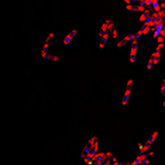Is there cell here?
<instances>
[{
	"label": "cell",
	"mask_w": 165,
	"mask_h": 165,
	"mask_svg": "<svg viewBox=\"0 0 165 165\" xmlns=\"http://www.w3.org/2000/svg\"><path fill=\"white\" fill-rule=\"evenodd\" d=\"M152 56H153V63L155 65H157L158 62H159V59H161V51H156V52H153L152 53Z\"/></svg>",
	"instance_id": "9c48e42d"
},
{
	"label": "cell",
	"mask_w": 165,
	"mask_h": 165,
	"mask_svg": "<svg viewBox=\"0 0 165 165\" xmlns=\"http://www.w3.org/2000/svg\"><path fill=\"white\" fill-rule=\"evenodd\" d=\"M163 83H164V84H165V80H163Z\"/></svg>",
	"instance_id": "4dcf8cb0"
},
{
	"label": "cell",
	"mask_w": 165,
	"mask_h": 165,
	"mask_svg": "<svg viewBox=\"0 0 165 165\" xmlns=\"http://www.w3.org/2000/svg\"><path fill=\"white\" fill-rule=\"evenodd\" d=\"M152 11H153V12H156V13H158L159 11H162V10H161V6H159V2L152 4Z\"/></svg>",
	"instance_id": "5bb4252c"
},
{
	"label": "cell",
	"mask_w": 165,
	"mask_h": 165,
	"mask_svg": "<svg viewBox=\"0 0 165 165\" xmlns=\"http://www.w3.org/2000/svg\"><path fill=\"white\" fill-rule=\"evenodd\" d=\"M163 47H164V42H162V43H157V48H156V51H162Z\"/></svg>",
	"instance_id": "7402d4cb"
},
{
	"label": "cell",
	"mask_w": 165,
	"mask_h": 165,
	"mask_svg": "<svg viewBox=\"0 0 165 165\" xmlns=\"http://www.w3.org/2000/svg\"><path fill=\"white\" fill-rule=\"evenodd\" d=\"M158 18H162V19H165V10H162L158 12Z\"/></svg>",
	"instance_id": "ffe728a7"
},
{
	"label": "cell",
	"mask_w": 165,
	"mask_h": 165,
	"mask_svg": "<svg viewBox=\"0 0 165 165\" xmlns=\"http://www.w3.org/2000/svg\"><path fill=\"white\" fill-rule=\"evenodd\" d=\"M159 6H161V10H165V1L159 2Z\"/></svg>",
	"instance_id": "83f0119b"
},
{
	"label": "cell",
	"mask_w": 165,
	"mask_h": 165,
	"mask_svg": "<svg viewBox=\"0 0 165 165\" xmlns=\"http://www.w3.org/2000/svg\"><path fill=\"white\" fill-rule=\"evenodd\" d=\"M140 29H142V32H143V35H146V34L150 32V29H151V28L149 27V26H146V25L144 24V25L140 27Z\"/></svg>",
	"instance_id": "9a60e30c"
},
{
	"label": "cell",
	"mask_w": 165,
	"mask_h": 165,
	"mask_svg": "<svg viewBox=\"0 0 165 165\" xmlns=\"http://www.w3.org/2000/svg\"><path fill=\"white\" fill-rule=\"evenodd\" d=\"M157 137H158V131H157V130L152 131V134L150 135V137L148 138V140H146L143 145H140V146L138 148V155H140V153H145V152L150 151L152 144L155 143V140L157 139Z\"/></svg>",
	"instance_id": "7a4b0ae2"
},
{
	"label": "cell",
	"mask_w": 165,
	"mask_h": 165,
	"mask_svg": "<svg viewBox=\"0 0 165 165\" xmlns=\"http://www.w3.org/2000/svg\"><path fill=\"white\" fill-rule=\"evenodd\" d=\"M157 42H158V43H162V42H164V38H163L162 35H159V36L157 38Z\"/></svg>",
	"instance_id": "d4e9b609"
},
{
	"label": "cell",
	"mask_w": 165,
	"mask_h": 165,
	"mask_svg": "<svg viewBox=\"0 0 165 165\" xmlns=\"http://www.w3.org/2000/svg\"><path fill=\"white\" fill-rule=\"evenodd\" d=\"M161 91H162V94H163V95H165V84L164 83H162V84H161Z\"/></svg>",
	"instance_id": "cb8c5ba5"
},
{
	"label": "cell",
	"mask_w": 165,
	"mask_h": 165,
	"mask_svg": "<svg viewBox=\"0 0 165 165\" xmlns=\"http://www.w3.org/2000/svg\"><path fill=\"white\" fill-rule=\"evenodd\" d=\"M51 61H53V62H59V57H57V56H55V55H52Z\"/></svg>",
	"instance_id": "603a6c76"
},
{
	"label": "cell",
	"mask_w": 165,
	"mask_h": 165,
	"mask_svg": "<svg viewBox=\"0 0 165 165\" xmlns=\"http://www.w3.org/2000/svg\"><path fill=\"white\" fill-rule=\"evenodd\" d=\"M125 8H126V11H129V12H135V11H137V6H134L132 4L125 5Z\"/></svg>",
	"instance_id": "7c38bea8"
},
{
	"label": "cell",
	"mask_w": 165,
	"mask_h": 165,
	"mask_svg": "<svg viewBox=\"0 0 165 165\" xmlns=\"http://www.w3.org/2000/svg\"><path fill=\"white\" fill-rule=\"evenodd\" d=\"M137 38H136V36H135V38H134V40H132V41H131V46H135V45H137Z\"/></svg>",
	"instance_id": "484cf974"
},
{
	"label": "cell",
	"mask_w": 165,
	"mask_h": 165,
	"mask_svg": "<svg viewBox=\"0 0 165 165\" xmlns=\"http://www.w3.org/2000/svg\"><path fill=\"white\" fill-rule=\"evenodd\" d=\"M134 38H135V35H132V34H129V35L124 36L121 41H118V43H117V47H118V48H121V47H122V46H124L126 42L132 41V40H134Z\"/></svg>",
	"instance_id": "ba28073f"
},
{
	"label": "cell",
	"mask_w": 165,
	"mask_h": 165,
	"mask_svg": "<svg viewBox=\"0 0 165 165\" xmlns=\"http://www.w3.org/2000/svg\"><path fill=\"white\" fill-rule=\"evenodd\" d=\"M145 10H146V7L144 5H138L137 6V12H139V13H144Z\"/></svg>",
	"instance_id": "2e32d148"
},
{
	"label": "cell",
	"mask_w": 165,
	"mask_h": 165,
	"mask_svg": "<svg viewBox=\"0 0 165 165\" xmlns=\"http://www.w3.org/2000/svg\"><path fill=\"white\" fill-rule=\"evenodd\" d=\"M132 79H129L128 82H126V85H125V90L123 93V97H122V101H121V104L123 107H126L128 106V102L130 100V96H131V91H132Z\"/></svg>",
	"instance_id": "3957f363"
},
{
	"label": "cell",
	"mask_w": 165,
	"mask_h": 165,
	"mask_svg": "<svg viewBox=\"0 0 165 165\" xmlns=\"http://www.w3.org/2000/svg\"><path fill=\"white\" fill-rule=\"evenodd\" d=\"M95 161L98 162L101 165H103L104 162L107 161V152H97L95 156Z\"/></svg>",
	"instance_id": "8992f818"
},
{
	"label": "cell",
	"mask_w": 165,
	"mask_h": 165,
	"mask_svg": "<svg viewBox=\"0 0 165 165\" xmlns=\"http://www.w3.org/2000/svg\"><path fill=\"white\" fill-rule=\"evenodd\" d=\"M137 45H135V46H131V49H130V63L131 65H134L135 63V61H136V53H137Z\"/></svg>",
	"instance_id": "52a82bcc"
},
{
	"label": "cell",
	"mask_w": 165,
	"mask_h": 165,
	"mask_svg": "<svg viewBox=\"0 0 165 165\" xmlns=\"http://www.w3.org/2000/svg\"><path fill=\"white\" fill-rule=\"evenodd\" d=\"M164 24H165V20H164Z\"/></svg>",
	"instance_id": "1f68e13d"
},
{
	"label": "cell",
	"mask_w": 165,
	"mask_h": 165,
	"mask_svg": "<svg viewBox=\"0 0 165 165\" xmlns=\"http://www.w3.org/2000/svg\"><path fill=\"white\" fill-rule=\"evenodd\" d=\"M118 165H129V163H118Z\"/></svg>",
	"instance_id": "f1b7e54d"
},
{
	"label": "cell",
	"mask_w": 165,
	"mask_h": 165,
	"mask_svg": "<svg viewBox=\"0 0 165 165\" xmlns=\"http://www.w3.org/2000/svg\"><path fill=\"white\" fill-rule=\"evenodd\" d=\"M155 66V63H153V56L150 55V57H149V60H148V63H146V69L148 70H151V68Z\"/></svg>",
	"instance_id": "8fae6325"
},
{
	"label": "cell",
	"mask_w": 165,
	"mask_h": 165,
	"mask_svg": "<svg viewBox=\"0 0 165 165\" xmlns=\"http://www.w3.org/2000/svg\"><path fill=\"white\" fill-rule=\"evenodd\" d=\"M148 19H149V16H148L146 14H145V13H140L139 18H138V21H139V22H143V24H144V22H145V21H146Z\"/></svg>",
	"instance_id": "4fadbf2b"
},
{
	"label": "cell",
	"mask_w": 165,
	"mask_h": 165,
	"mask_svg": "<svg viewBox=\"0 0 165 165\" xmlns=\"http://www.w3.org/2000/svg\"><path fill=\"white\" fill-rule=\"evenodd\" d=\"M111 165H118V162H117V159H116V157L111 161Z\"/></svg>",
	"instance_id": "4316f807"
},
{
	"label": "cell",
	"mask_w": 165,
	"mask_h": 165,
	"mask_svg": "<svg viewBox=\"0 0 165 165\" xmlns=\"http://www.w3.org/2000/svg\"><path fill=\"white\" fill-rule=\"evenodd\" d=\"M149 18H150V19H151L152 21H153V22H155V21H156V20H157V19H158V13H156V12H153V13H152L151 15H150V16H149Z\"/></svg>",
	"instance_id": "ac0fdd59"
},
{
	"label": "cell",
	"mask_w": 165,
	"mask_h": 165,
	"mask_svg": "<svg viewBox=\"0 0 165 165\" xmlns=\"http://www.w3.org/2000/svg\"><path fill=\"white\" fill-rule=\"evenodd\" d=\"M142 35H143V32H142V29H138V30H137V33L135 34V36H136L137 39H139V38H140Z\"/></svg>",
	"instance_id": "44dd1931"
},
{
	"label": "cell",
	"mask_w": 165,
	"mask_h": 165,
	"mask_svg": "<svg viewBox=\"0 0 165 165\" xmlns=\"http://www.w3.org/2000/svg\"><path fill=\"white\" fill-rule=\"evenodd\" d=\"M76 34H77V29H76V28L71 29V32H70V33H68V34L65 36V39H63V41H62V42H63V45H65V46L69 45V43H70V41H71L74 38H75V35H76Z\"/></svg>",
	"instance_id": "5b68a950"
},
{
	"label": "cell",
	"mask_w": 165,
	"mask_h": 165,
	"mask_svg": "<svg viewBox=\"0 0 165 165\" xmlns=\"http://www.w3.org/2000/svg\"><path fill=\"white\" fill-rule=\"evenodd\" d=\"M152 4H153V0H145V7L148 8V7H151L152 6Z\"/></svg>",
	"instance_id": "d6986e66"
},
{
	"label": "cell",
	"mask_w": 165,
	"mask_h": 165,
	"mask_svg": "<svg viewBox=\"0 0 165 165\" xmlns=\"http://www.w3.org/2000/svg\"><path fill=\"white\" fill-rule=\"evenodd\" d=\"M110 38H111V39H116V38H117V29H116V28L112 29V30L110 32Z\"/></svg>",
	"instance_id": "e0dca14e"
},
{
	"label": "cell",
	"mask_w": 165,
	"mask_h": 165,
	"mask_svg": "<svg viewBox=\"0 0 165 165\" xmlns=\"http://www.w3.org/2000/svg\"><path fill=\"white\" fill-rule=\"evenodd\" d=\"M153 155H155V151L153 150L145 152V153H140V155H138L132 162H130L129 165H149L151 163L150 158H151Z\"/></svg>",
	"instance_id": "6da1fadb"
},
{
	"label": "cell",
	"mask_w": 165,
	"mask_h": 165,
	"mask_svg": "<svg viewBox=\"0 0 165 165\" xmlns=\"http://www.w3.org/2000/svg\"><path fill=\"white\" fill-rule=\"evenodd\" d=\"M87 144L91 148V150H94V151L98 152V138L97 137H90L88 140H87Z\"/></svg>",
	"instance_id": "277c9868"
},
{
	"label": "cell",
	"mask_w": 165,
	"mask_h": 165,
	"mask_svg": "<svg viewBox=\"0 0 165 165\" xmlns=\"http://www.w3.org/2000/svg\"><path fill=\"white\" fill-rule=\"evenodd\" d=\"M164 1H165V0H164Z\"/></svg>",
	"instance_id": "d6a6232c"
},
{
	"label": "cell",
	"mask_w": 165,
	"mask_h": 165,
	"mask_svg": "<svg viewBox=\"0 0 165 165\" xmlns=\"http://www.w3.org/2000/svg\"><path fill=\"white\" fill-rule=\"evenodd\" d=\"M110 21H111V20H109V19H108V20H106V21H104V22L101 25V29H100V30H101V32H103V33H106V32H109V30H108V27H109Z\"/></svg>",
	"instance_id": "30bf717a"
},
{
	"label": "cell",
	"mask_w": 165,
	"mask_h": 165,
	"mask_svg": "<svg viewBox=\"0 0 165 165\" xmlns=\"http://www.w3.org/2000/svg\"><path fill=\"white\" fill-rule=\"evenodd\" d=\"M163 107H165V101H164V103H163Z\"/></svg>",
	"instance_id": "f546056e"
}]
</instances>
